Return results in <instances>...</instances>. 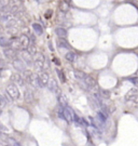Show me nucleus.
I'll use <instances>...</instances> for the list:
<instances>
[{
	"label": "nucleus",
	"instance_id": "obj_13",
	"mask_svg": "<svg viewBox=\"0 0 138 146\" xmlns=\"http://www.w3.org/2000/svg\"><path fill=\"white\" fill-rule=\"evenodd\" d=\"M32 28H34V30H35V32L37 35H42V32H43V29H42V26L40 24H38V23H34L32 24Z\"/></svg>",
	"mask_w": 138,
	"mask_h": 146
},
{
	"label": "nucleus",
	"instance_id": "obj_30",
	"mask_svg": "<svg viewBox=\"0 0 138 146\" xmlns=\"http://www.w3.org/2000/svg\"><path fill=\"white\" fill-rule=\"evenodd\" d=\"M53 62H54V63H55V64L59 65V62H58V60H57V58H54V60H53Z\"/></svg>",
	"mask_w": 138,
	"mask_h": 146
},
{
	"label": "nucleus",
	"instance_id": "obj_26",
	"mask_svg": "<svg viewBox=\"0 0 138 146\" xmlns=\"http://www.w3.org/2000/svg\"><path fill=\"white\" fill-rule=\"evenodd\" d=\"M6 104H7V101L2 96H0V106L3 107V106H6Z\"/></svg>",
	"mask_w": 138,
	"mask_h": 146
},
{
	"label": "nucleus",
	"instance_id": "obj_10",
	"mask_svg": "<svg viewBox=\"0 0 138 146\" xmlns=\"http://www.w3.org/2000/svg\"><path fill=\"white\" fill-rule=\"evenodd\" d=\"M57 43H58L59 48H65V49H70V45L67 42V40L65 38H58L57 40Z\"/></svg>",
	"mask_w": 138,
	"mask_h": 146
},
{
	"label": "nucleus",
	"instance_id": "obj_22",
	"mask_svg": "<svg viewBox=\"0 0 138 146\" xmlns=\"http://www.w3.org/2000/svg\"><path fill=\"white\" fill-rule=\"evenodd\" d=\"M5 54L7 55V57H10V58H13L14 55H15V53L12 50H5Z\"/></svg>",
	"mask_w": 138,
	"mask_h": 146
},
{
	"label": "nucleus",
	"instance_id": "obj_21",
	"mask_svg": "<svg viewBox=\"0 0 138 146\" xmlns=\"http://www.w3.org/2000/svg\"><path fill=\"white\" fill-rule=\"evenodd\" d=\"M25 100L26 101H31L32 100V92L30 90L25 91Z\"/></svg>",
	"mask_w": 138,
	"mask_h": 146
},
{
	"label": "nucleus",
	"instance_id": "obj_8",
	"mask_svg": "<svg viewBox=\"0 0 138 146\" xmlns=\"http://www.w3.org/2000/svg\"><path fill=\"white\" fill-rule=\"evenodd\" d=\"M43 63H44V56H42L41 54H39V58H37V60H35V67L38 69V70H40V69L43 68Z\"/></svg>",
	"mask_w": 138,
	"mask_h": 146
},
{
	"label": "nucleus",
	"instance_id": "obj_11",
	"mask_svg": "<svg viewBox=\"0 0 138 146\" xmlns=\"http://www.w3.org/2000/svg\"><path fill=\"white\" fill-rule=\"evenodd\" d=\"M55 34L58 36V38H66L67 37V30L61 27H58L55 29Z\"/></svg>",
	"mask_w": 138,
	"mask_h": 146
},
{
	"label": "nucleus",
	"instance_id": "obj_29",
	"mask_svg": "<svg viewBox=\"0 0 138 146\" xmlns=\"http://www.w3.org/2000/svg\"><path fill=\"white\" fill-rule=\"evenodd\" d=\"M49 49L52 51V52H54V48H53V45H52V42H49Z\"/></svg>",
	"mask_w": 138,
	"mask_h": 146
},
{
	"label": "nucleus",
	"instance_id": "obj_1",
	"mask_svg": "<svg viewBox=\"0 0 138 146\" xmlns=\"http://www.w3.org/2000/svg\"><path fill=\"white\" fill-rule=\"evenodd\" d=\"M7 92L9 93V95L13 98V100H19L20 97V91L17 89V87L14 83H10L7 88Z\"/></svg>",
	"mask_w": 138,
	"mask_h": 146
},
{
	"label": "nucleus",
	"instance_id": "obj_6",
	"mask_svg": "<svg viewBox=\"0 0 138 146\" xmlns=\"http://www.w3.org/2000/svg\"><path fill=\"white\" fill-rule=\"evenodd\" d=\"M64 114H65V117H66V122L70 123L74 121V111L70 107H65Z\"/></svg>",
	"mask_w": 138,
	"mask_h": 146
},
{
	"label": "nucleus",
	"instance_id": "obj_27",
	"mask_svg": "<svg viewBox=\"0 0 138 146\" xmlns=\"http://www.w3.org/2000/svg\"><path fill=\"white\" fill-rule=\"evenodd\" d=\"M10 143H11V145H12V146H21L16 141H14L13 138H10Z\"/></svg>",
	"mask_w": 138,
	"mask_h": 146
},
{
	"label": "nucleus",
	"instance_id": "obj_4",
	"mask_svg": "<svg viewBox=\"0 0 138 146\" xmlns=\"http://www.w3.org/2000/svg\"><path fill=\"white\" fill-rule=\"evenodd\" d=\"M29 45H30V41H29V38L27 37L26 35H22L21 38H20V46L23 50H26L29 48Z\"/></svg>",
	"mask_w": 138,
	"mask_h": 146
},
{
	"label": "nucleus",
	"instance_id": "obj_2",
	"mask_svg": "<svg viewBox=\"0 0 138 146\" xmlns=\"http://www.w3.org/2000/svg\"><path fill=\"white\" fill-rule=\"evenodd\" d=\"M13 66L19 71H24L25 69H26V64H25V62L23 60H21V58H15V60L13 61Z\"/></svg>",
	"mask_w": 138,
	"mask_h": 146
},
{
	"label": "nucleus",
	"instance_id": "obj_31",
	"mask_svg": "<svg viewBox=\"0 0 138 146\" xmlns=\"http://www.w3.org/2000/svg\"><path fill=\"white\" fill-rule=\"evenodd\" d=\"M71 0H64V2H66V3H70Z\"/></svg>",
	"mask_w": 138,
	"mask_h": 146
},
{
	"label": "nucleus",
	"instance_id": "obj_7",
	"mask_svg": "<svg viewBox=\"0 0 138 146\" xmlns=\"http://www.w3.org/2000/svg\"><path fill=\"white\" fill-rule=\"evenodd\" d=\"M28 81L32 87H37V88H41V83L39 80V76H35V75H30L28 78Z\"/></svg>",
	"mask_w": 138,
	"mask_h": 146
},
{
	"label": "nucleus",
	"instance_id": "obj_12",
	"mask_svg": "<svg viewBox=\"0 0 138 146\" xmlns=\"http://www.w3.org/2000/svg\"><path fill=\"white\" fill-rule=\"evenodd\" d=\"M74 74H75V77L79 80H85L86 77H88V75H86L85 72H83L81 70H77V69L74 71Z\"/></svg>",
	"mask_w": 138,
	"mask_h": 146
},
{
	"label": "nucleus",
	"instance_id": "obj_32",
	"mask_svg": "<svg viewBox=\"0 0 138 146\" xmlns=\"http://www.w3.org/2000/svg\"><path fill=\"white\" fill-rule=\"evenodd\" d=\"M0 115H1V112H0Z\"/></svg>",
	"mask_w": 138,
	"mask_h": 146
},
{
	"label": "nucleus",
	"instance_id": "obj_5",
	"mask_svg": "<svg viewBox=\"0 0 138 146\" xmlns=\"http://www.w3.org/2000/svg\"><path fill=\"white\" fill-rule=\"evenodd\" d=\"M39 80H40V83H41V88L45 87L49 85V81H50V76L48 72H41L39 75Z\"/></svg>",
	"mask_w": 138,
	"mask_h": 146
},
{
	"label": "nucleus",
	"instance_id": "obj_17",
	"mask_svg": "<svg viewBox=\"0 0 138 146\" xmlns=\"http://www.w3.org/2000/svg\"><path fill=\"white\" fill-rule=\"evenodd\" d=\"M65 58L68 62H75L76 61V54L74 52H67L66 55H65Z\"/></svg>",
	"mask_w": 138,
	"mask_h": 146
},
{
	"label": "nucleus",
	"instance_id": "obj_16",
	"mask_svg": "<svg viewBox=\"0 0 138 146\" xmlns=\"http://www.w3.org/2000/svg\"><path fill=\"white\" fill-rule=\"evenodd\" d=\"M97 119H98L101 123H104V125H105V123H106V121H107V116L105 115L101 111H99L98 113H97Z\"/></svg>",
	"mask_w": 138,
	"mask_h": 146
},
{
	"label": "nucleus",
	"instance_id": "obj_24",
	"mask_svg": "<svg viewBox=\"0 0 138 146\" xmlns=\"http://www.w3.org/2000/svg\"><path fill=\"white\" fill-rule=\"evenodd\" d=\"M74 121L77 123V125H80V121H81V118H80L75 112H74Z\"/></svg>",
	"mask_w": 138,
	"mask_h": 146
},
{
	"label": "nucleus",
	"instance_id": "obj_25",
	"mask_svg": "<svg viewBox=\"0 0 138 146\" xmlns=\"http://www.w3.org/2000/svg\"><path fill=\"white\" fill-rule=\"evenodd\" d=\"M129 81L132 82L134 86L138 87V77H132V78H129Z\"/></svg>",
	"mask_w": 138,
	"mask_h": 146
},
{
	"label": "nucleus",
	"instance_id": "obj_23",
	"mask_svg": "<svg viewBox=\"0 0 138 146\" xmlns=\"http://www.w3.org/2000/svg\"><path fill=\"white\" fill-rule=\"evenodd\" d=\"M100 94L103 97H109L110 96V92L107 90H100Z\"/></svg>",
	"mask_w": 138,
	"mask_h": 146
},
{
	"label": "nucleus",
	"instance_id": "obj_9",
	"mask_svg": "<svg viewBox=\"0 0 138 146\" xmlns=\"http://www.w3.org/2000/svg\"><path fill=\"white\" fill-rule=\"evenodd\" d=\"M49 90L50 91H52V92H56L57 90H58V83H57V81L55 79H50V81H49Z\"/></svg>",
	"mask_w": 138,
	"mask_h": 146
},
{
	"label": "nucleus",
	"instance_id": "obj_19",
	"mask_svg": "<svg viewBox=\"0 0 138 146\" xmlns=\"http://www.w3.org/2000/svg\"><path fill=\"white\" fill-rule=\"evenodd\" d=\"M0 46L3 47V48H6V47L10 46V41L5 37H0Z\"/></svg>",
	"mask_w": 138,
	"mask_h": 146
},
{
	"label": "nucleus",
	"instance_id": "obj_14",
	"mask_svg": "<svg viewBox=\"0 0 138 146\" xmlns=\"http://www.w3.org/2000/svg\"><path fill=\"white\" fill-rule=\"evenodd\" d=\"M58 102H59V106L60 107H67V98L65 97L64 94H60V95L58 96Z\"/></svg>",
	"mask_w": 138,
	"mask_h": 146
},
{
	"label": "nucleus",
	"instance_id": "obj_3",
	"mask_svg": "<svg viewBox=\"0 0 138 146\" xmlns=\"http://www.w3.org/2000/svg\"><path fill=\"white\" fill-rule=\"evenodd\" d=\"M22 58H23V61L26 63L28 66H30L32 65V57H31V53L29 52L28 50H24L23 52H22Z\"/></svg>",
	"mask_w": 138,
	"mask_h": 146
},
{
	"label": "nucleus",
	"instance_id": "obj_33",
	"mask_svg": "<svg viewBox=\"0 0 138 146\" xmlns=\"http://www.w3.org/2000/svg\"><path fill=\"white\" fill-rule=\"evenodd\" d=\"M7 146H10V145H7Z\"/></svg>",
	"mask_w": 138,
	"mask_h": 146
},
{
	"label": "nucleus",
	"instance_id": "obj_28",
	"mask_svg": "<svg viewBox=\"0 0 138 146\" xmlns=\"http://www.w3.org/2000/svg\"><path fill=\"white\" fill-rule=\"evenodd\" d=\"M0 1H1L2 6H6V5H8V3H9V0H0Z\"/></svg>",
	"mask_w": 138,
	"mask_h": 146
},
{
	"label": "nucleus",
	"instance_id": "obj_15",
	"mask_svg": "<svg viewBox=\"0 0 138 146\" xmlns=\"http://www.w3.org/2000/svg\"><path fill=\"white\" fill-rule=\"evenodd\" d=\"M83 81L86 82V85L89 86L90 89H91V88H94V87L96 86V81H95V80H94L92 77H90V76H88V77H86V79L83 80Z\"/></svg>",
	"mask_w": 138,
	"mask_h": 146
},
{
	"label": "nucleus",
	"instance_id": "obj_18",
	"mask_svg": "<svg viewBox=\"0 0 138 146\" xmlns=\"http://www.w3.org/2000/svg\"><path fill=\"white\" fill-rule=\"evenodd\" d=\"M136 96H137V91L133 89V90H130L129 92L127 93L126 98H127V100H134V98H136Z\"/></svg>",
	"mask_w": 138,
	"mask_h": 146
},
{
	"label": "nucleus",
	"instance_id": "obj_20",
	"mask_svg": "<svg viewBox=\"0 0 138 146\" xmlns=\"http://www.w3.org/2000/svg\"><path fill=\"white\" fill-rule=\"evenodd\" d=\"M56 74H57V76H58V78L60 79V81H61V82H65V81H66L65 75H64V72L61 71V70H59V69H56Z\"/></svg>",
	"mask_w": 138,
	"mask_h": 146
}]
</instances>
